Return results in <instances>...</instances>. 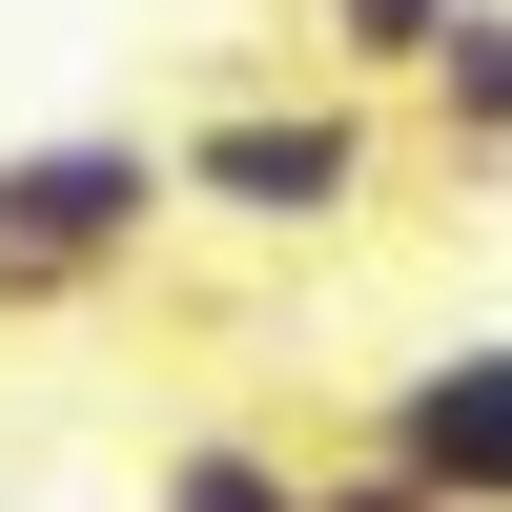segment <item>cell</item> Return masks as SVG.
Listing matches in <instances>:
<instances>
[{"instance_id": "cell-1", "label": "cell", "mask_w": 512, "mask_h": 512, "mask_svg": "<svg viewBox=\"0 0 512 512\" xmlns=\"http://www.w3.org/2000/svg\"><path fill=\"white\" fill-rule=\"evenodd\" d=\"M369 185H390L369 82H308V103H205L185 144H164V205H205V226H246V246H328Z\"/></svg>"}, {"instance_id": "cell-2", "label": "cell", "mask_w": 512, "mask_h": 512, "mask_svg": "<svg viewBox=\"0 0 512 512\" xmlns=\"http://www.w3.org/2000/svg\"><path fill=\"white\" fill-rule=\"evenodd\" d=\"M185 226L164 205V144L144 123H82V144H0V308H62V287L144 267Z\"/></svg>"}, {"instance_id": "cell-3", "label": "cell", "mask_w": 512, "mask_h": 512, "mask_svg": "<svg viewBox=\"0 0 512 512\" xmlns=\"http://www.w3.org/2000/svg\"><path fill=\"white\" fill-rule=\"evenodd\" d=\"M369 451H390L431 512H512V328H492V349L390 369V390H369Z\"/></svg>"}, {"instance_id": "cell-4", "label": "cell", "mask_w": 512, "mask_h": 512, "mask_svg": "<svg viewBox=\"0 0 512 512\" xmlns=\"http://www.w3.org/2000/svg\"><path fill=\"white\" fill-rule=\"evenodd\" d=\"M410 103H431V144H451V164H512V0H451L431 62H410Z\"/></svg>"}, {"instance_id": "cell-5", "label": "cell", "mask_w": 512, "mask_h": 512, "mask_svg": "<svg viewBox=\"0 0 512 512\" xmlns=\"http://www.w3.org/2000/svg\"><path fill=\"white\" fill-rule=\"evenodd\" d=\"M144 512H308V451H267V431H185L144 472Z\"/></svg>"}, {"instance_id": "cell-6", "label": "cell", "mask_w": 512, "mask_h": 512, "mask_svg": "<svg viewBox=\"0 0 512 512\" xmlns=\"http://www.w3.org/2000/svg\"><path fill=\"white\" fill-rule=\"evenodd\" d=\"M287 21H308V62H328V82H410L451 0H287Z\"/></svg>"}, {"instance_id": "cell-7", "label": "cell", "mask_w": 512, "mask_h": 512, "mask_svg": "<svg viewBox=\"0 0 512 512\" xmlns=\"http://www.w3.org/2000/svg\"><path fill=\"white\" fill-rule=\"evenodd\" d=\"M308 512H431V492H410L390 451H328V472H308Z\"/></svg>"}]
</instances>
